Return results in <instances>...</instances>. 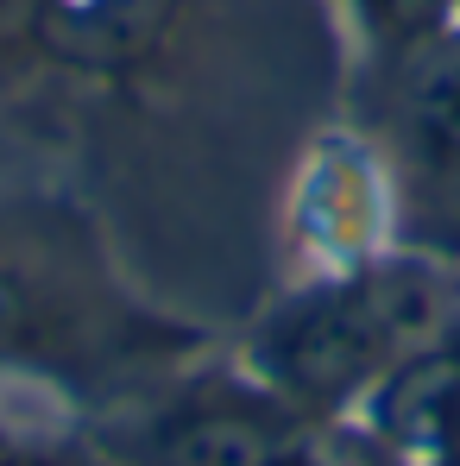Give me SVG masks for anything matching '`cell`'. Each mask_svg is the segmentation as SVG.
Wrapping results in <instances>:
<instances>
[{
	"label": "cell",
	"mask_w": 460,
	"mask_h": 466,
	"mask_svg": "<svg viewBox=\"0 0 460 466\" xmlns=\"http://www.w3.org/2000/svg\"><path fill=\"white\" fill-rule=\"evenodd\" d=\"M429 321V290L423 278L379 271V278H353L334 290H315L303 303L278 315L259 340V366L271 372V385H284L303 403H334L360 385L384 360V347Z\"/></svg>",
	"instance_id": "6da1fadb"
},
{
	"label": "cell",
	"mask_w": 460,
	"mask_h": 466,
	"mask_svg": "<svg viewBox=\"0 0 460 466\" xmlns=\"http://www.w3.org/2000/svg\"><path fill=\"white\" fill-rule=\"evenodd\" d=\"M170 19H177V0H38L32 38L64 70L120 76L164 45Z\"/></svg>",
	"instance_id": "7a4b0ae2"
},
{
	"label": "cell",
	"mask_w": 460,
	"mask_h": 466,
	"mask_svg": "<svg viewBox=\"0 0 460 466\" xmlns=\"http://www.w3.org/2000/svg\"><path fill=\"white\" fill-rule=\"evenodd\" d=\"M404 127L435 177H460V45H435L404 82Z\"/></svg>",
	"instance_id": "3957f363"
},
{
	"label": "cell",
	"mask_w": 460,
	"mask_h": 466,
	"mask_svg": "<svg viewBox=\"0 0 460 466\" xmlns=\"http://www.w3.org/2000/svg\"><path fill=\"white\" fill-rule=\"evenodd\" d=\"M152 466H271V441L252 416L196 410V416L158 429Z\"/></svg>",
	"instance_id": "277c9868"
},
{
	"label": "cell",
	"mask_w": 460,
	"mask_h": 466,
	"mask_svg": "<svg viewBox=\"0 0 460 466\" xmlns=\"http://www.w3.org/2000/svg\"><path fill=\"white\" fill-rule=\"evenodd\" d=\"M455 0H353V13L366 19L373 38H423L429 25H442Z\"/></svg>",
	"instance_id": "5b68a950"
},
{
	"label": "cell",
	"mask_w": 460,
	"mask_h": 466,
	"mask_svg": "<svg viewBox=\"0 0 460 466\" xmlns=\"http://www.w3.org/2000/svg\"><path fill=\"white\" fill-rule=\"evenodd\" d=\"M26 334H32V297H26V284L0 265V360L19 353Z\"/></svg>",
	"instance_id": "8992f818"
},
{
	"label": "cell",
	"mask_w": 460,
	"mask_h": 466,
	"mask_svg": "<svg viewBox=\"0 0 460 466\" xmlns=\"http://www.w3.org/2000/svg\"><path fill=\"white\" fill-rule=\"evenodd\" d=\"M32 6H38V0H0V38L32 32Z\"/></svg>",
	"instance_id": "52a82bcc"
},
{
	"label": "cell",
	"mask_w": 460,
	"mask_h": 466,
	"mask_svg": "<svg viewBox=\"0 0 460 466\" xmlns=\"http://www.w3.org/2000/svg\"><path fill=\"white\" fill-rule=\"evenodd\" d=\"M0 466H82V461H51V454H13V461Z\"/></svg>",
	"instance_id": "ba28073f"
}]
</instances>
